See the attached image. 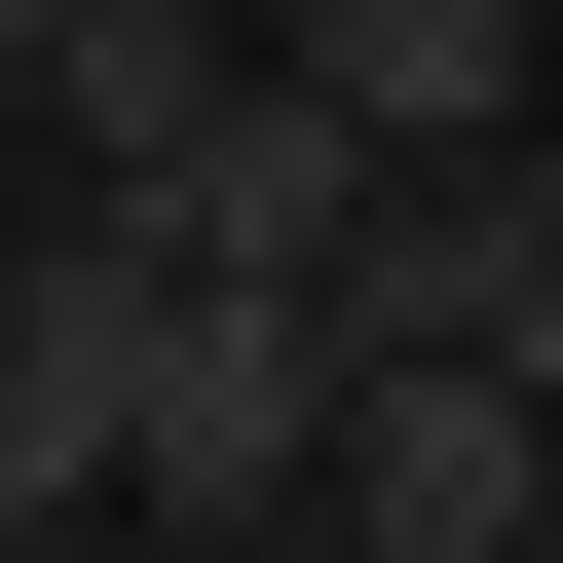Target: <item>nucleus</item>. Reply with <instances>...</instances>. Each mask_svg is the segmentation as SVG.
<instances>
[{
	"instance_id": "f257e3e1",
	"label": "nucleus",
	"mask_w": 563,
	"mask_h": 563,
	"mask_svg": "<svg viewBox=\"0 0 563 563\" xmlns=\"http://www.w3.org/2000/svg\"><path fill=\"white\" fill-rule=\"evenodd\" d=\"M113 526H188V563L339 526V301H301V263H188V225H151V376H113Z\"/></svg>"
},
{
	"instance_id": "7ed1b4c3",
	"label": "nucleus",
	"mask_w": 563,
	"mask_h": 563,
	"mask_svg": "<svg viewBox=\"0 0 563 563\" xmlns=\"http://www.w3.org/2000/svg\"><path fill=\"white\" fill-rule=\"evenodd\" d=\"M113 376H151V225L38 188V225H0V563H76V526H113Z\"/></svg>"
},
{
	"instance_id": "20e7f679",
	"label": "nucleus",
	"mask_w": 563,
	"mask_h": 563,
	"mask_svg": "<svg viewBox=\"0 0 563 563\" xmlns=\"http://www.w3.org/2000/svg\"><path fill=\"white\" fill-rule=\"evenodd\" d=\"M263 38H301L376 151H526V113H563V0H263Z\"/></svg>"
},
{
	"instance_id": "39448f33",
	"label": "nucleus",
	"mask_w": 563,
	"mask_h": 563,
	"mask_svg": "<svg viewBox=\"0 0 563 563\" xmlns=\"http://www.w3.org/2000/svg\"><path fill=\"white\" fill-rule=\"evenodd\" d=\"M38 38H76V0H0V76H38Z\"/></svg>"
},
{
	"instance_id": "f03ea898",
	"label": "nucleus",
	"mask_w": 563,
	"mask_h": 563,
	"mask_svg": "<svg viewBox=\"0 0 563 563\" xmlns=\"http://www.w3.org/2000/svg\"><path fill=\"white\" fill-rule=\"evenodd\" d=\"M339 563H563V376L339 339Z\"/></svg>"
}]
</instances>
